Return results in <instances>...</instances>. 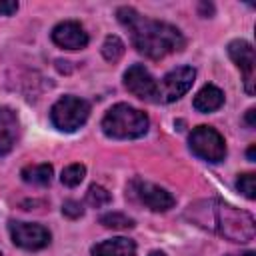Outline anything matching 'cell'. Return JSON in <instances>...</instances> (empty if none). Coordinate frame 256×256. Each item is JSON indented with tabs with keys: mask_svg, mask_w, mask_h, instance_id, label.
<instances>
[{
	"mask_svg": "<svg viewBox=\"0 0 256 256\" xmlns=\"http://www.w3.org/2000/svg\"><path fill=\"white\" fill-rule=\"evenodd\" d=\"M146 130L148 116L130 104H116L102 118V132L116 140L140 138L146 134Z\"/></svg>",
	"mask_w": 256,
	"mask_h": 256,
	"instance_id": "3957f363",
	"label": "cell"
},
{
	"mask_svg": "<svg viewBox=\"0 0 256 256\" xmlns=\"http://www.w3.org/2000/svg\"><path fill=\"white\" fill-rule=\"evenodd\" d=\"M196 78V70L192 66H178L174 70H170L162 82L158 84V92H160V100L162 102H174L178 98H182L194 84Z\"/></svg>",
	"mask_w": 256,
	"mask_h": 256,
	"instance_id": "52a82bcc",
	"label": "cell"
},
{
	"mask_svg": "<svg viewBox=\"0 0 256 256\" xmlns=\"http://www.w3.org/2000/svg\"><path fill=\"white\" fill-rule=\"evenodd\" d=\"M150 256H166V254H164V252H152Z\"/></svg>",
	"mask_w": 256,
	"mask_h": 256,
	"instance_id": "484cf974",
	"label": "cell"
},
{
	"mask_svg": "<svg viewBox=\"0 0 256 256\" xmlns=\"http://www.w3.org/2000/svg\"><path fill=\"white\" fill-rule=\"evenodd\" d=\"M22 180L28 184H36V186H46L52 180V166L50 164H32L26 166L20 172Z\"/></svg>",
	"mask_w": 256,
	"mask_h": 256,
	"instance_id": "9a60e30c",
	"label": "cell"
},
{
	"mask_svg": "<svg viewBox=\"0 0 256 256\" xmlns=\"http://www.w3.org/2000/svg\"><path fill=\"white\" fill-rule=\"evenodd\" d=\"M90 114V104L76 96H62L50 110V120L60 132L78 130Z\"/></svg>",
	"mask_w": 256,
	"mask_h": 256,
	"instance_id": "277c9868",
	"label": "cell"
},
{
	"mask_svg": "<svg viewBox=\"0 0 256 256\" xmlns=\"http://www.w3.org/2000/svg\"><path fill=\"white\" fill-rule=\"evenodd\" d=\"M8 230H10L12 242L24 250H40L50 244V232L40 224L10 222Z\"/></svg>",
	"mask_w": 256,
	"mask_h": 256,
	"instance_id": "ba28073f",
	"label": "cell"
},
{
	"mask_svg": "<svg viewBox=\"0 0 256 256\" xmlns=\"http://www.w3.org/2000/svg\"><path fill=\"white\" fill-rule=\"evenodd\" d=\"M246 122H248V126H256V110L254 108H250L246 112Z\"/></svg>",
	"mask_w": 256,
	"mask_h": 256,
	"instance_id": "603a6c76",
	"label": "cell"
},
{
	"mask_svg": "<svg viewBox=\"0 0 256 256\" xmlns=\"http://www.w3.org/2000/svg\"><path fill=\"white\" fill-rule=\"evenodd\" d=\"M228 56L234 60V64L240 68L244 74V86L246 92L252 96L254 94V70H256V58H254V48L248 40H232L228 44Z\"/></svg>",
	"mask_w": 256,
	"mask_h": 256,
	"instance_id": "9c48e42d",
	"label": "cell"
},
{
	"mask_svg": "<svg viewBox=\"0 0 256 256\" xmlns=\"http://www.w3.org/2000/svg\"><path fill=\"white\" fill-rule=\"evenodd\" d=\"M62 214L68 216V218H80V216L84 214V208H82V204L76 202V200H66V202L62 204Z\"/></svg>",
	"mask_w": 256,
	"mask_h": 256,
	"instance_id": "44dd1931",
	"label": "cell"
},
{
	"mask_svg": "<svg viewBox=\"0 0 256 256\" xmlns=\"http://www.w3.org/2000/svg\"><path fill=\"white\" fill-rule=\"evenodd\" d=\"M124 50H126V46H124V42H122L116 34L106 36V40H104V44H102V56H104L108 62H118V60L124 56Z\"/></svg>",
	"mask_w": 256,
	"mask_h": 256,
	"instance_id": "2e32d148",
	"label": "cell"
},
{
	"mask_svg": "<svg viewBox=\"0 0 256 256\" xmlns=\"http://www.w3.org/2000/svg\"><path fill=\"white\" fill-rule=\"evenodd\" d=\"M18 10V2L14 0H0V16H10Z\"/></svg>",
	"mask_w": 256,
	"mask_h": 256,
	"instance_id": "7402d4cb",
	"label": "cell"
},
{
	"mask_svg": "<svg viewBox=\"0 0 256 256\" xmlns=\"http://www.w3.org/2000/svg\"><path fill=\"white\" fill-rule=\"evenodd\" d=\"M254 158H256V146L252 144V146L248 148V160H252V162H254Z\"/></svg>",
	"mask_w": 256,
	"mask_h": 256,
	"instance_id": "cb8c5ba5",
	"label": "cell"
},
{
	"mask_svg": "<svg viewBox=\"0 0 256 256\" xmlns=\"http://www.w3.org/2000/svg\"><path fill=\"white\" fill-rule=\"evenodd\" d=\"M52 40L54 44H58L60 48L66 50H80L88 44V34L84 32V28L74 22V20H66L60 22L58 26H54L52 30Z\"/></svg>",
	"mask_w": 256,
	"mask_h": 256,
	"instance_id": "8fae6325",
	"label": "cell"
},
{
	"mask_svg": "<svg viewBox=\"0 0 256 256\" xmlns=\"http://www.w3.org/2000/svg\"><path fill=\"white\" fill-rule=\"evenodd\" d=\"M124 86L128 88L130 94H134L144 102H160L158 82L142 64H134L124 72Z\"/></svg>",
	"mask_w": 256,
	"mask_h": 256,
	"instance_id": "8992f818",
	"label": "cell"
},
{
	"mask_svg": "<svg viewBox=\"0 0 256 256\" xmlns=\"http://www.w3.org/2000/svg\"><path fill=\"white\" fill-rule=\"evenodd\" d=\"M134 254H136L134 240L124 236L104 240L92 248V256H134Z\"/></svg>",
	"mask_w": 256,
	"mask_h": 256,
	"instance_id": "4fadbf2b",
	"label": "cell"
},
{
	"mask_svg": "<svg viewBox=\"0 0 256 256\" xmlns=\"http://www.w3.org/2000/svg\"><path fill=\"white\" fill-rule=\"evenodd\" d=\"M84 176H86V168H84L82 164H70V166H66V168L62 170L60 180H62L64 186L74 188V186H78V184L84 180Z\"/></svg>",
	"mask_w": 256,
	"mask_h": 256,
	"instance_id": "ac0fdd59",
	"label": "cell"
},
{
	"mask_svg": "<svg viewBox=\"0 0 256 256\" xmlns=\"http://www.w3.org/2000/svg\"><path fill=\"white\" fill-rule=\"evenodd\" d=\"M110 200H112L110 192H108L104 186H100V184H92V186L88 188V192H86V202H88L90 206H94V208H102V206H106Z\"/></svg>",
	"mask_w": 256,
	"mask_h": 256,
	"instance_id": "d6986e66",
	"label": "cell"
},
{
	"mask_svg": "<svg viewBox=\"0 0 256 256\" xmlns=\"http://www.w3.org/2000/svg\"><path fill=\"white\" fill-rule=\"evenodd\" d=\"M192 104H194V108L198 112H204V114L206 112H214V110H218L224 104V92L218 86H214V84H206L194 96Z\"/></svg>",
	"mask_w": 256,
	"mask_h": 256,
	"instance_id": "5bb4252c",
	"label": "cell"
},
{
	"mask_svg": "<svg viewBox=\"0 0 256 256\" xmlns=\"http://www.w3.org/2000/svg\"><path fill=\"white\" fill-rule=\"evenodd\" d=\"M100 224L106 228H112V230H122V228H132L134 220L122 212H106L100 216Z\"/></svg>",
	"mask_w": 256,
	"mask_h": 256,
	"instance_id": "e0dca14e",
	"label": "cell"
},
{
	"mask_svg": "<svg viewBox=\"0 0 256 256\" xmlns=\"http://www.w3.org/2000/svg\"><path fill=\"white\" fill-rule=\"evenodd\" d=\"M0 256H2V254H0Z\"/></svg>",
	"mask_w": 256,
	"mask_h": 256,
	"instance_id": "4316f807",
	"label": "cell"
},
{
	"mask_svg": "<svg viewBox=\"0 0 256 256\" xmlns=\"http://www.w3.org/2000/svg\"><path fill=\"white\" fill-rule=\"evenodd\" d=\"M18 138V116L12 108L0 106V156L8 154Z\"/></svg>",
	"mask_w": 256,
	"mask_h": 256,
	"instance_id": "7c38bea8",
	"label": "cell"
},
{
	"mask_svg": "<svg viewBox=\"0 0 256 256\" xmlns=\"http://www.w3.org/2000/svg\"><path fill=\"white\" fill-rule=\"evenodd\" d=\"M230 256H256L252 250H248V252H244V254H230Z\"/></svg>",
	"mask_w": 256,
	"mask_h": 256,
	"instance_id": "d4e9b609",
	"label": "cell"
},
{
	"mask_svg": "<svg viewBox=\"0 0 256 256\" xmlns=\"http://www.w3.org/2000/svg\"><path fill=\"white\" fill-rule=\"evenodd\" d=\"M190 150L208 162H220L226 156V144L218 130L210 126H196L188 138Z\"/></svg>",
	"mask_w": 256,
	"mask_h": 256,
	"instance_id": "5b68a950",
	"label": "cell"
},
{
	"mask_svg": "<svg viewBox=\"0 0 256 256\" xmlns=\"http://www.w3.org/2000/svg\"><path fill=\"white\" fill-rule=\"evenodd\" d=\"M132 190L138 196V200L148 206L154 212H166L174 206V196L170 192H166L164 188L152 184V182H144V180H134L132 182Z\"/></svg>",
	"mask_w": 256,
	"mask_h": 256,
	"instance_id": "30bf717a",
	"label": "cell"
},
{
	"mask_svg": "<svg viewBox=\"0 0 256 256\" xmlns=\"http://www.w3.org/2000/svg\"><path fill=\"white\" fill-rule=\"evenodd\" d=\"M184 216L192 224L216 232L230 242H250L256 234L252 214L220 200H198L186 208Z\"/></svg>",
	"mask_w": 256,
	"mask_h": 256,
	"instance_id": "7a4b0ae2",
	"label": "cell"
},
{
	"mask_svg": "<svg viewBox=\"0 0 256 256\" xmlns=\"http://www.w3.org/2000/svg\"><path fill=\"white\" fill-rule=\"evenodd\" d=\"M236 188H238L248 200H254V198H256V178H254V174H252V172H246V174L238 176Z\"/></svg>",
	"mask_w": 256,
	"mask_h": 256,
	"instance_id": "ffe728a7",
	"label": "cell"
},
{
	"mask_svg": "<svg viewBox=\"0 0 256 256\" xmlns=\"http://www.w3.org/2000/svg\"><path fill=\"white\" fill-rule=\"evenodd\" d=\"M116 16H118L120 24L128 30L134 48L152 60H160L166 54L180 52L186 44L182 32L176 26L158 22V20H150L130 6L118 8Z\"/></svg>",
	"mask_w": 256,
	"mask_h": 256,
	"instance_id": "6da1fadb",
	"label": "cell"
}]
</instances>
